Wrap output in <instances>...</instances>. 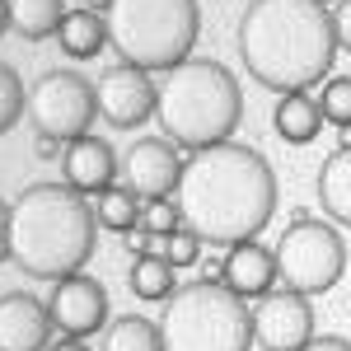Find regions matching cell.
<instances>
[{
	"label": "cell",
	"mask_w": 351,
	"mask_h": 351,
	"mask_svg": "<svg viewBox=\"0 0 351 351\" xmlns=\"http://www.w3.org/2000/svg\"><path fill=\"white\" fill-rule=\"evenodd\" d=\"M99 243V216L66 183H33L10 202V248L14 267L38 281H61L84 271Z\"/></svg>",
	"instance_id": "obj_3"
},
{
	"label": "cell",
	"mask_w": 351,
	"mask_h": 351,
	"mask_svg": "<svg viewBox=\"0 0 351 351\" xmlns=\"http://www.w3.org/2000/svg\"><path fill=\"white\" fill-rule=\"evenodd\" d=\"M10 28V0H0V33Z\"/></svg>",
	"instance_id": "obj_34"
},
{
	"label": "cell",
	"mask_w": 351,
	"mask_h": 351,
	"mask_svg": "<svg viewBox=\"0 0 351 351\" xmlns=\"http://www.w3.org/2000/svg\"><path fill=\"white\" fill-rule=\"evenodd\" d=\"M94 99H99V117L108 127H145L155 122V99H160V84L150 80L145 71H136L127 61L108 66L99 80H94Z\"/></svg>",
	"instance_id": "obj_10"
},
{
	"label": "cell",
	"mask_w": 351,
	"mask_h": 351,
	"mask_svg": "<svg viewBox=\"0 0 351 351\" xmlns=\"http://www.w3.org/2000/svg\"><path fill=\"white\" fill-rule=\"evenodd\" d=\"M243 122V94L230 66L192 56L173 66L155 99V127L178 150H206L220 141H234V127Z\"/></svg>",
	"instance_id": "obj_4"
},
{
	"label": "cell",
	"mask_w": 351,
	"mask_h": 351,
	"mask_svg": "<svg viewBox=\"0 0 351 351\" xmlns=\"http://www.w3.org/2000/svg\"><path fill=\"white\" fill-rule=\"evenodd\" d=\"M234 38L243 71L271 94H295L328 80L337 61L332 10L319 0H248Z\"/></svg>",
	"instance_id": "obj_2"
},
{
	"label": "cell",
	"mask_w": 351,
	"mask_h": 351,
	"mask_svg": "<svg viewBox=\"0 0 351 351\" xmlns=\"http://www.w3.org/2000/svg\"><path fill=\"white\" fill-rule=\"evenodd\" d=\"M0 234H10V202H0Z\"/></svg>",
	"instance_id": "obj_32"
},
{
	"label": "cell",
	"mask_w": 351,
	"mask_h": 351,
	"mask_svg": "<svg viewBox=\"0 0 351 351\" xmlns=\"http://www.w3.org/2000/svg\"><path fill=\"white\" fill-rule=\"evenodd\" d=\"M122 248H127V258H145V253H160V248H155V234H145L141 225H136L132 234L122 239Z\"/></svg>",
	"instance_id": "obj_28"
},
{
	"label": "cell",
	"mask_w": 351,
	"mask_h": 351,
	"mask_svg": "<svg viewBox=\"0 0 351 351\" xmlns=\"http://www.w3.org/2000/svg\"><path fill=\"white\" fill-rule=\"evenodd\" d=\"M178 178H183V155L173 141L164 136H141L127 145L122 155V188H132L141 202H164L178 192Z\"/></svg>",
	"instance_id": "obj_11"
},
{
	"label": "cell",
	"mask_w": 351,
	"mask_h": 351,
	"mask_svg": "<svg viewBox=\"0 0 351 351\" xmlns=\"http://www.w3.org/2000/svg\"><path fill=\"white\" fill-rule=\"evenodd\" d=\"M160 253L169 258V267H173V271H178V267H197V263H202V239H197V234H192L188 225H183V230L164 234Z\"/></svg>",
	"instance_id": "obj_26"
},
{
	"label": "cell",
	"mask_w": 351,
	"mask_h": 351,
	"mask_svg": "<svg viewBox=\"0 0 351 351\" xmlns=\"http://www.w3.org/2000/svg\"><path fill=\"white\" fill-rule=\"evenodd\" d=\"M28 112V84L19 80V71L10 61H0V136L10 132Z\"/></svg>",
	"instance_id": "obj_23"
},
{
	"label": "cell",
	"mask_w": 351,
	"mask_h": 351,
	"mask_svg": "<svg viewBox=\"0 0 351 351\" xmlns=\"http://www.w3.org/2000/svg\"><path fill=\"white\" fill-rule=\"evenodd\" d=\"M319 5H337V0H319Z\"/></svg>",
	"instance_id": "obj_36"
},
{
	"label": "cell",
	"mask_w": 351,
	"mask_h": 351,
	"mask_svg": "<svg viewBox=\"0 0 351 351\" xmlns=\"http://www.w3.org/2000/svg\"><path fill=\"white\" fill-rule=\"evenodd\" d=\"M319 108H324V122H332L337 132L351 127V75H332L319 89Z\"/></svg>",
	"instance_id": "obj_24"
},
{
	"label": "cell",
	"mask_w": 351,
	"mask_h": 351,
	"mask_svg": "<svg viewBox=\"0 0 351 351\" xmlns=\"http://www.w3.org/2000/svg\"><path fill=\"white\" fill-rule=\"evenodd\" d=\"M84 5H89L94 14H108V5H112V0H84Z\"/></svg>",
	"instance_id": "obj_33"
},
{
	"label": "cell",
	"mask_w": 351,
	"mask_h": 351,
	"mask_svg": "<svg viewBox=\"0 0 351 351\" xmlns=\"http://www.w3.org/2000/svg\"><path fill=\"white\" fill-rule=\"evenodd\" d=\"M127 281H132V295L145 300V304H160L178 291V281H173V267H169V258L164 253H145V258H132V267H127Z\"/></svg>",
	"instance_id": "obj_20"
},
{
	"label": "cell",
	"mask_w": 351,
	"mask_h": 351,
	"mask_svg": "<svg viewBox=\"0 0 351 351\" xmlns=\"http://www.w3.org/2000/svg\"><path fill=\"white\" fill-rule=\"evenodd\" d=\"M304 351H351V342L347 337H314Z\"/></svg>",
	"instance_id": "obj_30"
},
{
	"label": "cell",
	"mask_w": 351,
	"mask_h": 351,
	"mask_svg": "<svg viewBox=\"0 0 351 351\" xmlns=\"http://www.w3.org/2000/svg\"><path fill=\"white\" fill-rule=\"evenodd\" d=\"M164 351H248L253 309L225 281H188L164 300Z\"/></svg>",
	"instance_id": "obj_6"
},
{
	"label": "cell",
	"mask_w": 351,
	"mask_h": 351,
	"mask_svg": "<svg viewBox=\"0 0 351 351\" xmlns=\"http://www.w3.org/2000/svg\"><path fill=\"white\" fill-rule=\"evenodd\" d=\"M47 314H52V328H61V337H94L99 328H108V291L84 271L61 276L52 281Z\"/></svg>",
	"instance_id": "obj_12"
},
{
	"label": "cell",
	"mask_w": 351,
	"mask_h": 351,
	"mask_svg": "<svg viewBox=\"0 0 351 351\" xmlns=\"http://www.w3.org/2000/svg\"><path fill=\"white\" fill-rule=\"evenodd\" d=\"M94 117H99L94 84L75 71H43L28 84V122L38 127V136H56L71 145V141L89 136Z\"/></svg>",
	"instance_id": "obj_8"
},
{
	"label": "cell",
	"mask_w": 351,
	"mask_h": 351,
	"mask_svg": "<svg viewBox=\"0 0 351 351\" xmlns=\"http://www.w3.org/2000/svg\"><path fill=\"white\" fill-rule=\"evenodd\" d=\"M337 141H342V150H351V127H342V132H337Z\"/></svg>",
	"instance_id": "obj_35"
},
{
	"label": "cell",
	"mask_w": 351,
	"mask_h": 351,
	"mask_svg": "<svg viewBox=\"0 0 351 351\" xmlns=\"http://www.w3.org/2000/svg\"><path fill=\"white\" fill-rule=\"evenodd\" d=\"M141 230L145 234H173V230H183V211H178V202L173 197H164V202H141Z\"/></svg>",
	"instance_id": "obj_25"
},
{
	"label": "cell",
	"mask_w": 351,
	"mask_h": 351,
	"mask_svg": "<svg viewBox=\"0 0 351 351\" xmlns=\"http://www.w3.org/2000/svg\"><path fill=\"white\" fill-rule=\"evenodd\" d=\"M33 155H38V160H56V155H66V141H56V136H38V141H33Z\"/></svg>",
	"instance_id": "obj_29"
},
{
	"label": "cell",
	"mask_w": 351,
	"mask_h": 351,
	"mask_svg": "<svg viewBox=\"0 0 351 351\" xmlns=\"http://www.w3.org/2000/svg\"><path fill=\"white\" fill-rule=\"evenodd\" d=\"M104 351H164L160 324H150L141 314L108 319V328H104Z\"/></svg>",
	"instance_id": "obj_21"
},
{
	"label": "cell",
	"mask_w": 351,
	"mask_h": 351,
	"mask_svg": "<svg viewBox=\"0 0 351 351\" xmlns=\"http://www.w3.org/2000/svg\"><path fill=\"white\" fill-rule=\"evenodd\" d=\"M104 24H108V47L127 66L145 75H169L173 66L192 61L202 10L197 0H112Z\"/></svg>",
	"instance_id": "obj_5"
},
{
	"label": "cell",
	"mask_w": 351,
	"mask_h": 351,
	"mask_svg": "<svg viewBox=\"0 0 351 351\" xmlns=\"http://www.w3.org/2000/svg\"><path fill=\"white\" fill-rule=\"evenodd\" d=\"M94 216H99V230H117V234H132L141 225V197L122 183H112L108 192L94 197Z\"/></svg>",
	"instance_id": "obj_22"
},
{
	"label": "cell",
	"mask_w": 351,
	"mask_h": 351,
	"mask_svg": "<svg viewBox=\"0 0 351 351\" xmlns=\"http://www.w3.org/2000/svg\"><path fill=\"white\" fill-rule=\"evenodd\" d=\"M271 253H276V276L309 300L332 291L347 271V243L337 234V225H324L314 216L291 220Z\"/></svg>",
	"instance_id": "obj_7"
},
{
	"label": "cell",
	"mask_w": 351,
	"mask_h": 351,
	"mask_svg": "<svg viewBox=\"0 0 351 351\" xmlns=\"http://www.w3.org/2000/svg\"><path fill=\"white\" fill-rule=\"evenodd\" d=\"M271 127L286 145H309L314 136L324 132V108L309 89H295V94H281L276 108H271Z\"/></svg>",
	"instance_id": "obj_16"
},
{
	"label": "cell",
	"mask_w": 351,
	"mask_h": 351,
	"mask_svg": "<svg viewBox=\"0 0 351 351\" xmlns=\"http://www.w3.org/2000/svg\"><path fill=\"white\" fill-rule=\"evenodd\" d=\"M332 38H337V52H351V0L332 5Z\"/></svg>",
	"instance_id": "obj_27"
},
{
	"label": "cell",
	"mask_w": 351,
	"mask_h": 351,
	"mask_svg": "<svg viewBox=\"0 0 351 351\" xmlns=\"http://www.w3.org/2000/svg\"><path fill=\"white\" fill-rule=\"evenodd\" d=\"M61 19H66V0H10V28L28 43L52 38Z\"/></svg>",
	"instance_id": "obj_19"
},
{
	"label": "cell",
	"mask_w": 351,
	"mask_h": 351,
	"mask_svg": "<svg viewBox=\"0 0 351 351\" xmlns=\"http://www.w3.org/2000/svg\"><path fill=\"white\" fill-rule=\"evenodd\" d=\"M314 192H319V206L328 211V220L337 225H351V150H332L314 178Z\"/></svg>",
	"instance_id": "obj_17"
},
{
	"label": "cell",
	"mask_w": 351,
	"mask_h": 351,
	"mask_svg": "<svg viewBox=\"0 0 351 351\" xmlns=\"http://www.w3.org/2000/svg\"><path fill=\"white\" fill-rule=\"evenodd\" d=\"M56 43H61V52L71 56V61H89V56H99L108 47V24L89 5L84 10H66V19L56 28Z\"/></svg>",
	"instance_id": "obj_18"
},
{
	"label": "cell",
	"mask_w": 351,
	"mask_h": 351,
	"mask_svg": "<svg viewBox=\"0 0 351 351\" xmlns=\"http://www.w3.org/2000/svg\"><path fill=\"white\" fill-rule=\"evenodd\" d=\"M47 351H89V337H56Z\"/></svg>",
	"instance_id": "obj_31"
},
{
	"label": "cell",
	"mask_w": 351,
	"mask_h": 351,
	"mask_svg": "<svg viewBox=\"0 0 351 351\" xmlns=\"http://www.w3.org/2000/svg\"><path fill=\"white\" fill-rule=\"evenodd\" d=\"M61 173H66V188H75L80 197H99L122 178V160L104 136H80V141L66 145Z\"/></svg>",
	"instance_id": "obj_13"
},
{
	"label": "cell",
	"mask_w": 351,
	"mask_h": 351,
	"mask_svg": "<svg viewBox=\"0 0 351 351\" xmlns=\"http://www.w3.org/2000/svg\"><path fill=\"white\" fill-rule=\"evenodd\" d=\"M239 300H263L281 281L276 276V253L258 239H243L234 248H225V276H220Z\"/></svg>",
	"instance_id": "obj_15"
},
{
	"label": "cell",
	"mask_w": 351,
	"mask_h": 351,
	"mask_svg": "<svg viewBox=\"0 0 351 351\" xmlns=\"http://www.w3.org/2000/svg\"><path fill=\"white\" fill-rule=\"evenodd\" d=\"M173 202L183 211V225L202 243L234 248L243 239H258L276 216V173L253 145L220 141L183 155Z\"/></svg>",
	"instance_id": "obj_1"
},
{
	"label": "cell",
	"mask_w": 351,
	"mask_h": 351,
	"mask_svg": "<svg viewBox=\"0 0 351 351\" xmlns=\"http://www.w3.org/2000/svg\"><path fill=\"white\" fill-rule=\"evenodd\" d=\"M314 337L319 332H314L309 295L281 286V291H267L253 304V342H263V351H304Z\"/></svg>",
	"instance_id": "obj_9"
},
{
	"label": "cell",
	"mask_w": 351,
	"mask_h": 351,
	"mask_svg": "<svg viewBox=\"0 0 351 351\" xmlns=\"http://www.w3.org/2000/svg\"><path fill=\"white\" fill-rule=\"evenodd\" d=\"M52 347V314L47 300L10 291L0 295V351H47Z\"/></svg>",
	"instance_id": "obj_14"
}]
</instances>
